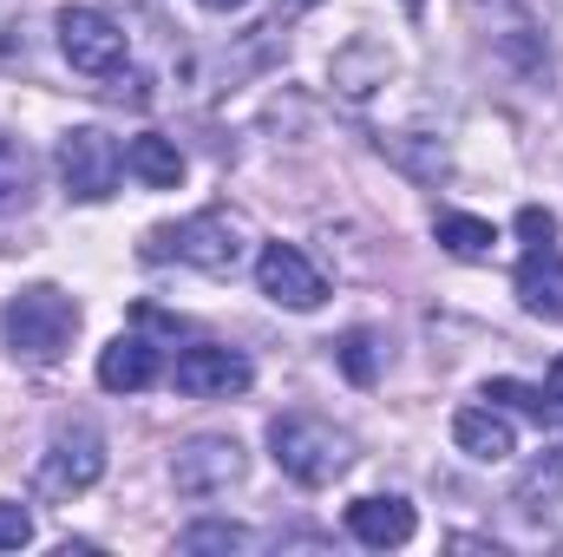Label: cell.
<instances>
[{
	"label": "cell",
	"instance_id": "5bb4252c",
	"mask_svg": "<svg viewBox=\"0 0 563 557\" xmlns=\"http://www.w3.org/2000/svg\"><path fill=\"white\" fill-rule=\"evenodd\" d=\"M125 171L139 184H151V190H177L184 184V151L170 139H157V132H144V139L125 144Z\"/></svg>",
	"mask_w": 563,
	"mask_h": 557
},
{
	"label": "cell",
	"instance_id": "2e32d148",
	"mask_svg": "<svg viewBox=\"0 0 563 557\" xmlns=\"http://www.w3.org/2000/svg\"><path fill=\"white\" fill-rule=\"evenodd\" d=\"M511 499H518V512H531V518H544L551 505H563V459H558V452H544V459H531Z\"/></svg>",
	"mask_w": 563,
	"mask_h": 557
},
{
	"label": "cell",
	"instance_id": "30bf717a",
	"mask_svg": "<svg viewBox=\"0 0 563 557\" xmlns=\"http://www.w3.org/2000/svg\"><path fill=\"white\" fill-rule=\"evenodd\" d=\"M518 302L544 321H563V250L558 243H525L518 263Z\"/></svg>",
	"mask_w": 563,
	"mask_h": 557
},
{
	"label": "cell",
	"instance_id": "ffe728a7",
	"mask_svg": "<svg viewBox=\"0 0 563 557\" xmlns=\"http://www.w3.org/2000/svg\"><path fill=\"white\" fill-rule=\"evenodd\" d=\"M485 401H505V407H518V414H531V419L558 414V407H551V394H531V387H518V381H492V387H485Z\"/></svg>",
	"mask_w": 563,
	"mask_h": 557
},
{
	"label": "cell",
	"instance_id": "8fae6325",
	"mask_svg": "<svg viewBox=\"0 0 563 557\" xmlns=\"http://www.w3.org/2000/svg\"><path fill=\"white\" fill-rule=\"evenodd\" d=\"M157 381V348L144 335H112L99 348V387L106 394H144Z\"/></svg>",
	"mask_w": 563,
	"mask_h": 557
},
{
	"label": "cell",
	"instance_id": "277c9868",
	"mask_svg": "<svg viewBox=\"0 0 563 557\" xmlns=\"http://www.w3.org/2000/svg\"><path fill=\"white\" fill-rule=\"evenodd\" d=\"M53 26H59V53H66L73 73H86V79H112V73L125 66V33H119L112 13H99V7H59Z\"/></svg>",
	"mask_w": 563,
	"mask_h": 557
},
{
	"label": "cell",
	"instance_id": "4fadbf2b",
	"mask_svg": "<svg viewBox=\"0 0 563 557\" xmlns=\"http://www.w3.org/2000/svg\"><path fill=\"white\" fill-rule=\"evenodd\" d=\"M452 439H459L465 459H485V466H498V459L518 452V433H511V419L498 414V407H459L452 414Z\"/></svg>",
	"mask_w": 563,
	"mask_h": 557
},
{
	"label": "cell",
	"instance_id": "6da1fadb",
	"mask_svg": "<svg viewBox=\"0 0 563 557\" xmlns=\"http://www.w3.org/2000/svg\"><path fill=\"white\" fill-rule=\"evenodd\" d=\"M144 256H151V263H190V270H203V276H236L243 256H250V230H243V217H230V210H197V217H184V223L151 230V237H144Z\"/></svg>",
	"mask_w": 563,
	"mask_h": 557
},
{
	"label": "cell",
	"instance_id": "484cf974",
	"mask_svg": "<svg viewBox=\"0 0 563 557\" xmlns=\"http://www.w3.org/2000/svg\"><path fill=\"white\" fill-rule=\"evenodd\" d=\"M288 7H321V0H288Z\"/></svg>",
	"mask_w": 563,
	"mask_h": 557
},
{
	"label": "cell",
	"instance_id": "3957f363",
	"mask_svg": "<svg viewBox=\"0 0 563 557\" xmlns=\"http://www.w3.org/2000/svg\"><path fill=\"white\" fill-rule=\"evenodd\" d=\"M0 328H7V348L20 354V361H59L66 348H73V328H79V302L66 295V288H53V282H33V288H20L13 302H7V315H0Z\"/></svg>",
	"mask_w": 563,
	"mask_h": 557
},
{
	"label": "cell",
	"instance_id": "7c38bea8",
	"mask_svg": "<svg viewBox=\"0 0 563 557\" xmlns=\"http://www.w3.org/2000/svg\"><path fill=\"white\" fill-rule=\"evenodd\" d=\"M347 532L361 545H374V551H394V545H407L420 532V518H413L407 499H354L347 505Z\"/></svg>",
	"mask_w": 563,
	"mask_h": 557
},
{
	"label": "cell",
	"instance_id": "9c48e42d",
	"mask_svg": "<svg viewBox=\"0 0 563 557\" xmlns=\"http://www.w3.org/2000/svg\"><path fill=\"white\" fill-rule=\"evenodd\" d=\"M256 288L282 302V308H321V295H328V282L321 270L295 250V243H269L263 256H256Z\"/></svg>",
	"mask_w": 563,
	"mask_h": 557
},
{
	"label": "cell",
	"instance_id": "5b68a950",
	"mask_svg": "<svg viewBox=\"0 0 563 557\" xmlns=\"http://www.w3.org/2000/svg\"><path fill=\"white\" fill-rule=\"evenodd\" d=\"M119 164H125V151L99 125H79L59 139V177H66V197H79V204H106L119 190Z\"/></svg>",
	"mask_w": 563,
	"mask_h": 557
},
{
	"label": "cell",
	"instance_id": "7402d4cb",
	"mask_svg": "<svg viewBox=\"0 0 563 557\" xmlns=\"http://www.w3.org/2000/svg\"><path fill=\"white\" fill-rule=\"evenodd\" d=\"M518 237H525V243H558V217H551L544 204H525V210H518Z\"/></svg>",
	"mask_w": 563,
	"mask_h": 557
},
{
	"label": "cell",
	"instance_id": "9a60e30c",
	"mask_svg": "<svg viewBox=\"0 0 563 557\" xmlns=\"http://www.w3.org/2000/svg\"><path fill=\"white\" fill-rule=\"evenodd\" d=\"M432 237H439V250L459 256V263H485V256L498 250V230H492L485 217H452V210H445V217L432 223Z\"/></svg>",
	"mask_w": 563,
	"mask_h": 557
},
{
	"label": "cell",
	"instance_id": "d4e9b609",
	"mask_svg": "<svg viewBox=\"0 0 563 557\" xmlns=\"http://www.w3.org/2000/svg\"><path fill=\"white\" fill-rule=\"evenodd\" d=\"M197 7H210V13H236V7H250V0H197Z\"/></svg>",
	"mask_w": 563,
	"mask_h": 557
},
{
	"label": "cell",
	"instance_id": "e0dca14e",
	"mask_svg": "<svg viewBox=\"0 0 563 557\" xmlns=\"http://www.w3.org/2000/svg\"><path fill=\"white\" fill-rule=\"evenodd\" d=\"M256 538L243 532V525H223V518H210V525H190L184 532V551H250Z\"/></svg>",
	"mask_w": 563,
	"mask_h": 557
},
{
	"label": "cell",
	"instance_id": "ba28073f",
	"mask_svg": "<svg viewBox=\"0 0 563 557\" xmlns=\"http://www.w3.org/2000/svg\"><path fill=\"white\" fill-rule=\"evenodd\" d=\"M236 479H243V446H236V439H217V433L177 446V459H170V485H177L184 499H217V492H230Z\"/></svg>",
	"mask_w": 563,
	"mask_h": 557
},
{
	"label": "cell",
	"instance_id": "603a6c76",
	"mask_svg": "<svg viewBox=\"0 0 563 557\" xmlns=\"http://www.w3.org/2000/svg\"><path fill=\"white\" fill-rule=\"evenodd\" d=\"M465 7H472L478 20H518V13H525V0H465Z\"/></svg>",
	"mask_w": 563,
	"mask_h": 557
},
{
	"label": "cell",
	"instance_id": "cb8c5ba5",
	"mask_svg": "<svg viewBox=\"0 0 563 557\" xmlns=\"http://www.w3.org/2000/svg\"><path fill=\"white\" fill-rule=\"evenodd\" d=\"M551 407H563V354L551 361Z\"/></svg>",
	"mask_w": 563,
	"mask_h": 557
},
{
	"label": "cell",
	"instance_id": "d6986e66",
	"mask_svg": "<svg viewBox=\"0 0 563 557\" xmlns=\"http://www.w3.org/2000/svg\"><path fill=\"white\" fill-rule=\"evenodd\" d=\"M26 177H33V151L20 139H0V204H7L13 190H26Z\"/></svg>",
	"mask_w": 563,
	"mask_h": 557
},
{
	"label": "cell",
	"instance_id": "44dd1931",
	"mask_svg": "<svg viewBox=\"0 0 563 557\" xmlns=\"http://www.w3.org/2000/svg\"><path fill=\"white\" fill-rule=\"evenodd\" d=\"M26 538H33V512H26V505H7V499H0V551H20Z\"/></svg>",
	"mask_w": 563,
	"mask_h": 557
},
{
	"label": "cell",
	"instance_id": "4316f807",
	"mask_svg": "<svg viewBox=\"0 0 563 557\" xmlns=\"http://www.w3.org/2000/svg\"><path fill=\"white\" fill-rule=\"evenodd\" d=\"M407 7H413V13H420V7H426V0H407Z\"/></svg>",
	"mask_w": 563,
	"mask_h": 557
},
{
	"label": "cell",
	"instance_id": "8992f818",
	"mask_svg": "<svg viewBox=\"0 0 563 557\" xmlns=\"http://www.w3.org/2000/svg\"><path fill=\"white\" fill-rule=\"evenodd\" d=\"M106 479V439H99V426H59L53 433V446H46V459H40V485L53 492V499H73V492H92Z\"/></svg>",
	"mask_w": 563,
	"mask_h": 557
},
{
	"label": "cell",
	"instance_id": "52a82bcc",
	"mask_svg": "<svg viewBox=\"0 0 563 557\" xmlns=\"http://www.w3.org/2000/svg\"><path fill=\"white\" fill-rule=\"evenodd\" d=\"M250 381H256L250 354H243V348H217V341L184 348L177 368H170V387L190 394V401H223V394H243Z\"/></svg>",
	"mask_w": 563,
	"mask_h": 557
},
{
	"label": "cell",
	"instance_id": "ac0fdd59",
	"mask_svg": "<svg viewBox=\"0 0 563 557\" xmlns=\"http://www.w3.org/2000/svg\"><path fill=\"white\" fill-rule=\"evenodd\" d=\"M341 374H347V381H361V387L380 374V361H374V335H367V328H354V335L341 341Z\"/></svg>",
	"mask_w": 563,
	"mask_h": 557
},
{
	"label": "cell",
	"instance_id": "7a4b0ae2",
	"mask_svg": "<svg viewBox=\"0 0 563 557\" xmlns=\"http://www.w3.org/2000/svg\"><path fill=\"white\" fill-rule=\"evenodd\" d=\"M269 452L295 485H334L354 466V439L321 414H282L269 419Z\"/></svg>",
	"mask_w": 563,
	"mask_h": 557
}]
</instances>
